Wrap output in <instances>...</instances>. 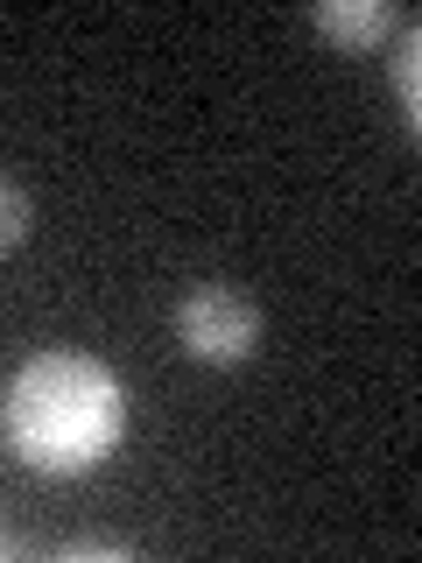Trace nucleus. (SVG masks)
Listing matches in <instances>:
<instances>
[{"label":"nucleus","instance_id":"obj_2","mask_svg":"<svg viewBox=\"0 0 422 563\" xmlns=\"http://www.w3.org/2000/svg\"><path fill=\"white\" fill-rule=\"evenodd\" d=\"M169 324H176V345L198 366H246L260 352V310L246 303L233 282H198V289H184L176 310H169Z\"/></svg>","mask_w":422,"mask_h":563},{"label":"nucleus","instance_id":"obj_1","mask_svg":"<svg viewBox=\"0 0 422 563\" xmlns=\"http://www.w3.org/2000/svg\"><path fill=\"white\" fill-rule=\"evenodd\" d=\"M0 437L43 479H85L127 437V387L99 352L49 345L14 366L0 401Z\"/></svg>","mask_w":422,"mask_h":563},{"label":"nucleus","instance_id":"obj_3","mask_svg":"<svg viewBox=\"0 0 422 563\" xmlns=\"http://www.w3.org/2000/svg\"><path fill=\"white\" fill-rule=\"evenodd\" d=\"M316 35H331V43L345 49H366V43H387L395 35V8L387 0H316Z\"/></svg>","mask_w":422,"mask_h":563},{"label":"nucleus","instance_id":"obj_4","mask_svg":"<svg viewBox=\"0 0 422 563\" xmlns=\"http://www.w3.org/2000/svg\"><path fill=\"white\" fill-rule=\"evenodd\" d=\"M415 57H422V35H415V22H401V43H395V92H401L409 128L422 120V70H415Z\"/></svg>","mask_w":422,"mask_h":563},{"label":"nucleus","instance_id":"obj_6","mask_svg":"<svg viewBox=\"0 0 422 563\" xmlns=\"http://www.w3.org/2000/svg\"><path fill=\"white\" fill-rule=\"evenodd\" d=\"M134 542H64L57 563H127Z\"/></svg>","mask_w":422,"mask_h":563},{"label":"nucleus","instance_id":"obj_7","mask_svg":"<svg viewBox=\"0 0 422 563\" xmlns=\"http://www.w3.org/2000/svg\"><path fill=\"white\" fill-rule=\"evenodd\" d=\"M8 556H22V542H14V536H0V563H8Z\"/></svg>","mask_w":422,"mask_h":563},{"label":"nucleus","instance_id":"obj_5","mask_svg":"<svg viewBox=\"0 0 422 563\" xmlns=\"http://www.w3.org/2000/svg\"><path fill=\"white\" fill-rule=\"evenodd\" d=\"M29 219H35V211H29V190L14 184L8 169H0V261H8L14 246L29 240Z\"/></svg>","mask_w":422,"mask_h":563}]
</instances>
